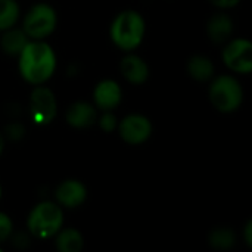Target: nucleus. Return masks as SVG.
Returning a JSON list of instances; mask_svg holds the SVG:
<instances>
[{
  "instance_id": "dca6fc26",
  "label": "nucleus",
  "mask_w": 252,
  "mask_h": 252,
  "mask_svg": "<svg viewBox=\"0 0 252 252\" xmlns=\"http://www.w3.org/2000/svg\"><path fill=\"white\" fill-rule=\"evenodd\" d=\"M55 247L59 252H80L84 247V238L74 227L61 229L55 236Z\"/></svg>"
},
{
  "instance_id": "20e7f679",
  "label": "nucleus",
  "mask_w": 252,
  "mask_h": 252,
  "mask_svg": "<svg viewBox=\"0 0 252 252\" xmlns=\"http://www.w3.org/2000/svg\"><path fill=\"white\" fill-rule=\"evenodd\" d=\"M208 97L214 109L221 114H232L244 102V89L236 77L224 74L211 78Z\"/></svg>"
},
{
  "instance_id": "7ed1b4c3",
  "label": "nucleus",
  "mask_w": 252,
  "mask_h": 252,
  "mask_svg": "<svg viewBox=\"0 0 252 252\" xmlns=\"http://www.w3.org/2000/svg\"><path fill=\"white\" fill-rule=\"evenodd\" d=\"M63 227V208L52 201H41L27 217V229L37 239H50Z\"/></svg>"
},
{
  "instance_id": "39448f33",
  "label": "nucleus",
  "mask_w": 252,
  "mask_h": 252,
  "mask_svg": "<svg viewBox=\"0 0 252 252\" xmlns=\"http://www.w3.org/2000/svg\"><path fill=\"white\" fill-rule=\"evenodd\" d=\"M58 25L56 10L47 3H35L22 19V30L30 40H44Z\"/></svg>"
},
{
  "instance_id": "b1692460",
  "label": "nucleus",
  "mask_w": 252,
  "mask_h": 252,
  "mask_svg": "<svg viewBox=\"0 0 252 252\" xmlns=\"http://www.w3.org/2000/svg\"><path fill=\"white\" fill-rule=\"evenodd\" d=\"M3 151H4V136H3V133L0 131V157H1V154H3Z\"/></svg>"
},
{
  "instance_id": "4468645a",
  "label": "nucleus",
  "mask_w": 252,
  "mask_h": 252,
  "mask_svg": "<svg viewBox=\"0 0 252 252\" xmlns=\"http://www.w3.org/2000/svg\"><path fill=\"white\" fill-rule=\"evenodd\" d=\"M186 71L192 80H195L198 83H205L214 77L216 68H214V62L208 56L193 55L189 58V61L186 63Z\"/></svg>"
},
{
  "instance_id": "423d86ee",
  "label": "nucleus",
  "mask_w": 252,
  "mask_h": 252,
  "mask_svg": "<svg viewBox=\"0 0 252 252\" xmlns=\"http://www.w3.org/2000/svg\"><path fill=\"white\" fill-rule=\"evenodd\" d=\"M30 120L35 126H49L58 114V100L55 93L44 84L34 86L28 99Z\"/></svg>"
},
{
  "instance_id": "393cba45",
  "label": "nucleus",
  "mask_w": 252,
  "mask_h": 252,
  "mask_svg": "<svg viewBox=\"0 0 252 252\" xmlns=\"http://www.w3.org/2000/svg\"><path fill=\"white\" fill-rule=\"evenodd\" d=\"M0 198H1V186H0Z\"/></svg>"
},
{
  "instance_id": "f03ea898",
  "label": "nucleus",
  "mask_w": 252,
  "mask_h": 252,
  "mask_svg": "<svg viewBox=\"0 0 252 252\" xmlns=\"http://www.w3.org/2000/svg\"><path fill=\"white\" fill-rule=\"evenodd\" d=\"M146 34L145 18L137 10H123L117 13L109 27L111 41L123 52L136 50Z\"/></svg>"
},
{
  "instance_id": "5701e85b",
  "label": "nucleus",
  "mask_w": 252,
  "mask_h": 252,
  "mask_svg": "<svg viewBox=\"0 0 252 252\" xmlns=\"http://www.w3.org/2000/svg\"><path fill=\"white\" fill-rule=\"evenodd\" d=\"M244 241L248 247H252V221L248 220L244 227Z\"/></svg>"
},
{
  "instance_id": "6e6552de",
  "label": "nucleus",
  "mask_w": 252,
  "mask_h": 252,
  "mask_svg": "<svg viewBox=\"0 0 252 252\" xmlns=\"http://www.w3.org/2000/svg\"><path fill=\"white\" fill-rule=\"evenodd\" d=\"M117 131L127 145H143L152 136L154 127L151 120L143 114H128L118 121Z\"/></svg>"
},
{
  "instance_id": "f8f14e48",
  "label": "nucleus",
  "mask_w": 252,
  "mask_h": 252,
  "mask_svg": "<svg viewBox=\"0 0 252 252\" xmlns=\"http://www.w3.org/2000/svg\"><path fill=\"white\" fill-rule=\"evenodd\" d=\"M120 71L130 84H143L149 78V65L136 53L127 52L120 62Z\"/></svg>"
},
{
  "instance_id": "2eb2a0df",
  "label": "nucleus",
  "mask_w": 252,
  "mask_h": 252,
  "mask_svg": "<svg viewBox=\"0 0 252 252\" xmlns=\"http://www.w3.org/2000/svg\"><path fill=\"white\" fill-rule=\"evenodd\" d=\"M1 32L3 34L0 38V47L9 56H18L22 52V49L27 46V43L30 41L28 35L25 34L22 28L12 27Z\"/></svg>"
},
{
  "instance_id": "6ab92c4d",
  "label": "nucleus",
  "mask_w": 252,
  "mask_h": 252,
  "mask_svg": "<svg viewBox=\"0 0 252 252\" xmlns=\"http://www.w3.org/2000/svg\"><path fill=\"white\" fill-rule=\"evenodd\" d=\"M96 123H99V127L102 131L105 133H111L117 130L118 126V120L115 117V114L112 111H102L100 117H97Z\"/></svg>"
},
{
  "instance_id": "1a4fd4ad",
  "label": "nucleus",
  "mask_w": 252,
  "mask_h": 252,
  "mask_svg": "<svg viewBox=\"0 0 252 252\" xmlns=\"http://www.w3.org/2000/svg\"><path fill=\"white\" fill-rule=\"evenodd\" d=\"M87 199V188L77 179H66L55 189V202L62 208H78Z\"/></svg>"
},
{
  "instance_id": "aec40b11",
  "label": "nucleus",
  "mask_w": 252,
  "mask_h": 252,
  "mask_svg": "<svg viewBox=\"0 0 252 252\" xmlns=\"http://www.w3.org/2000/svg\"><path fill=\"white\" fill-rule=\"evenodd\" d=\"M13 232V223L10 217L4 213H0V244L7 241Z\"/></svg>"
},
{
  "instance_id": "ddd939ff",
  "label": "nucleus",
  "mask_w": 252,
  "mask_h": 252,
  "mask_svg": "<svg viewBox=\"0 0 252 252\" xmlns=\"http://www.w3.org/2000/svg\"><path fill=\"white\" fill-rule=\"evenodd\" d=\"M233 28H235V24H233L232 18L224 12H219V13H214L207 21L205 32H207L208 38L211 40V43L224 44L226 41H229L232 38Z\"/></svg>"
},
{
  "instance_id": "412c9836",
  "label": "nucleus",
  "mask_w": 252,
  "mask_h": 252,
  "mask_svg": "<svg viewBox=\"0 0 252 252\" xmlns=\"http://www.w3.org/2000/svg\"><path fill=\"white\" fill-rule=\"evenodd\" d=\"M24 133H25V130H24V126L22 124H19V123H12V124H9L7 127H6V130H4V137H9V139H12V140H19L22 136H24Z\"/></svg>"
},
{
  "instance_id": "a878e982",
  "label": "nucleus",
  "mask_w": 252,
  "mask_h": 252,
  "mask_svg": "<svg viewBox=\"0 0 252 252\" xmlns=\"http://www.w3.org/2000/svg\"><path fill=\"white\" fill-rule=\"evenodd\" d=\"M0 251H1V248H0Z\"/></svg>"
},
{
  "instance_id": "f257e3e1",
  "label": "nucleus",
  "mask_w": 252,
  "mask_h": 252,
  "mask_svg": "<svg viewBox=\"0 0 252 252\" xmlns=\"http://www.w3.org/2000/svg\"><path fill=\"white\" fill-rule=\"evenodd\" d=\"M16 58L21 77L31 86L44 84L56 71V53L44 40H30Z\"/></svg>"
},
{
  "instance_id": "0eeeda50",
  "label": "nucleus",
  "mask_w": 252,
  "mask_h": 252,
  "mask_svg": "<svg viewBox=\"0 0 252 252\" xmlns=\"http://www.w3.org/2000/svg\"><path fill=\"white\" fill-rule=\"evenodd\" d=\"M221 53L223 63L235 74H250L252 71V44L248 38H233L224 43Z\"/></svg>"
},
{
  "instance_id": "9b49d317",
  "label": "nucleus",
  "mask_w": 252,
  "mask_h": 252,
  "mask_svg": "<svg viewBox=\"0 0 252 252\" xmlns=\"http://www.w3.org/2000/svg\"><path fill=\"white\" fill-rule=\"evenodd\" d=\"M66 124L77 130H84L92 127L97 120V108L89 102L78 100L68 106L65 112Z\"/></svg>"
},
{
  "instance_id": "a211bd4d",
  "label": "nucleus",
  "mask_w": 252,
  "mask_h": 252,
  "mask_svg": "<svg viewBox=\"0 0 252 252\" xmlns=\"http://www.w3.org/2000/svg\"><path fill=\"white\" fill-rule=\"evenodd\" d=\"M21 9L16 0H0V32L16 25Z\"/></svg>"
},
{
  "instance_id": "4be33fe9",
  "label": "nucleus",
  "mask_w": 252,
  "mask_h": 252,
  "mask_svg": "<svg viewBox=\"0 0 252 252\" xmlns=\"http://www.w3.org/2000/svg\"><path fill=\"white\" fill-rule=\"evenodd\" d=\"M213 6H216V7H219V9H233V7H236L239 3H241V0H208Z\"/></svg>"
},
{
  "instance_id": "9d476101",
  "label": "nucleus",
  "mask_w": 252,
  "mask_h": 252,
  "mask_svg": "<svg viewBox=\"0 0 252 252\" xmlns=\"http://www.w3.org/2000/svg\"><path fill=\"white\" fill-rule=\"evenodd\" d=\"M123 100L121 86L115 80H102L93 89L94 106L100 111H114Z\"/></svg>"
},
{
  "instance_id": "f3484780",
  "label": "nucleus",
  "mask_w": 252,
  "mask_h": 252,
  "mask_svg": "<svg viewBox=\"0 0 252 252\" xmlns=\"http://www.w3.org/2000/svg\"><path fill=\"white\" fill-rule=\"evenodd\" d=\"M208 244L214 250H230L236 244V233L230 227H216L208 236Z\"/></svg>"
}]
</instances>
